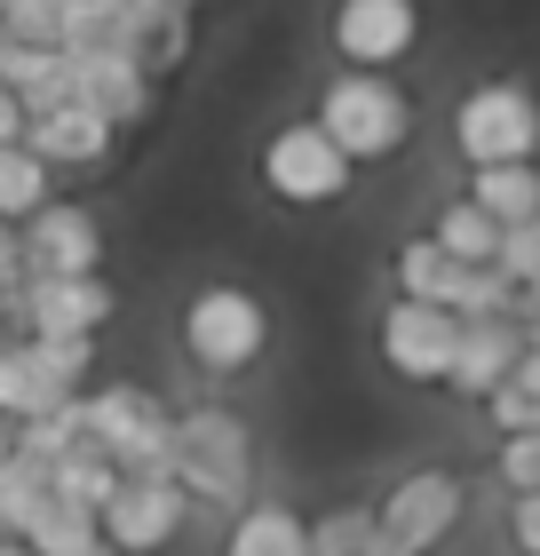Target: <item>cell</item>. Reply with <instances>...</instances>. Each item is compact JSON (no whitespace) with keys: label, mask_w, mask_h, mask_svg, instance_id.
Returning a JSON list of instances; mask_svg holds the SVG:
<instances>
[{"label":"cell","mask_w":540,"mask_h":556,"mask_svg":"<svg viewBox=\"0 0 540 556\" xmlns=\"http://www.w3.org/2000/svg\"><path fill=\"white\" fill-rule=\"evenodd\" d=\"M485 421H493L501 438H532V429H540V358H532V350L517 358V374L485 397Z\"/></svg>","instance_id":"7402d4cb"},{"label":"cell","mask_w":540,"mask_h":556,"mask_svg":"<svg viewBox=\"0 0 540 556\" xmlns=\"http://www.w3.org/2000/svg\"><path fill=\"white\" fill-rule=\"evenodd\" d=\"M517 318H540V278H525V287H517Z\"/></svg>","instance_id":"836d02e7"},{"label":"cell","mask_w":540,"mask_h":556,"mask_svg":"<svg viewBox=\"0 0 540 556\" xmlns=\"http://www.w3.org/2000/svg\"><path fill=\"white\" fill-rule=\"evenodd\" d=\"M493 270L508 278V287L540 278V223H517V231H501V247H493Z\"/></svg>","instance_id":"f1b7e54d"},{"label":"cell","mask_w":540,"mask_h":556,"mask_svg":"<svg viewBox=\"0 0 540 556\" xmlns=\"http://www.w3.org/2000/svg\"><path fill=\"white\" fill-rule=\"evenodd\" d=\"M453 318H517V287L493 270V263H469L453 278V302H445Z\"/></svg>","instance_id":"484cf974"},{"label":"cell","mask_w":540,"mask_h":556,"mask_svg":"<svg viewBox=\"0 0 540 556\" xmlns=\"http://www.w3.org/2000/svg\"><path fill=\"white\" fill-rule=\"evenodd\" d=\"M40 501H48V469L9 453V462H0V541H24V525L40 517Z\"/></svg>","instance_id":"603a6c76"},{"label":"cell","mask_w":540,"mask_h":556,"mask_svg":"<svg viewBox=\"0 0 540 556\" xmlns=\"http://www.w3.org/2000/svg\"><path fill=\"white\" fill-rule=\"evenodd\" d=\"M112 119L88 112V104H64V112H33L24 119V151H33L40 167H96L112 151Z\"/></svg>","instance_id":"5bb4252c"},{"label":"cell","mask_w":540,"mask_h":556,"mask_svg":"<svg viewBox=\"0 0 540 556\" xmlns=\"http://www.w3.org/2000/svg\"><path fill=\"white\" fill-rule=\"evenodd\" d=\"M80 438H88V414H80V397H64L56 414H40V421H24V429H16V453L48 469V462H64V453L80 445Z\"/></svg>","instance_id":"d4e9b609"},{"label":"cell","mask_w":540,"mask_h":556,"mask_svg":"<svg viewBox=\"0 0 540 556\" xmlns=\"http://www.w3.org/2000/svg\"><path fill=\"white\" fill-rule=\"evenodd\" d=\"M254 477V445H247V421H230L223 406H191L175 421V493L184 501H239Z\"/></svg>","instance_id":"3957f363"},{"label":"cell","mask_w":540,"mask_h":556,"mask_svg":"<svg viewBox=\"0 0 540 556\" xmlns=\"http://www.w3.org/2000/svg\"><path fill=\"white\" fill-rule=\"evenodd\" d=\"M263 184L278 199H294V207H326V199L350 191V160L318 136V119H311V128H278L263 143Z\"/></svg>","instance_id":"52a82bcc"},{"label":"cell","mask_w":540,"mask_h":556,"mask_svg":"<svg viewBox=\"0 0 540 556\" xmlns=\"http://www.w3.org/2000/svg\"><path fill=\"white\" fill-rule=\"evenodd\" d=\"M16 294H24V239L16 223H0V318H16Z\"/></svg>","instance_id":"4dcf8cb0"},{"label":"cell","mask_w":540,"mask_h":556,"mask_svg":"<svg viewBox=\"0 0 540 556\" xmlns=\"http://www.w3.org/2000/svg\"><path fill=\"white\" fill-rule=\"evenodd\" d=\"M64 406V390L56 382H48V366L33 358V342H0V414H9L16 429L24 421H40V414H56Z\"/></svg>","instance_id":"9a60e30c"},{"label":"cell","mask_w":540,"mask_h":556,"mask_svg":"<svg viewBox=\"0 0 540 556\" xmlns=\"http://www.w3.org/2000/svg\"><path fill=\"white\" fill-rule=\"evenodd\" d=\"M184 509H191V501L175 493V485H151V477H120V493L104 501L96 533H104V548H120V556H151V548H167L175 533H184Z\"/></svg>","instance_id":"30bf717a"},{"label":"cell","mask_w":540,"mask_h":556,"mask_svg":"<svg viewBox=\"0 0 540 556\" xmlns=\"http://www.w3.org/2000/svg\"><path fill=\"white\" fill-rule=\"evenodd\" d=\"M24 278H96L104 263V231H96L88 207H56L48 199L40 215H24Z\"/></svg>","instance_id":"9c48e42d"},{"label":"cell","mask_w":540,"mask_h":556,"mask_svg":"<svg viewBox=\"0 0 540 556\" xmlns=\"http://www.w3.org/2000/svg\"><path fill=\"white\" fill-rule=\"evenodd\" d=\"M461 501H469V493H461L453 469H414V477H398L390 501L374 509V541L390 556H429L461 525Z\"/></svg>","instance_id":"8992f818"},{"label":"cell","mask_w":540,"mask_h":556,"mask_svg":"<svg viewBox=\"0 0 540 556\" xmlns=\"http://www.w3.org/2000/svg\"><path fill=\"white\" fill-rule=\"evenodd\" d=\"M104 318H112L104 278H24V294H16V326L48 342H96Z\"/></svg>","instance_id":"ba28073f"},{"label":"cell","mask_w":540,"mask_h":556,"mask_svg":"<svg viewBox=\"0 0 540 556\" xmlns=\"http://www.w3.org/2000/svg\"><path fill=\"white\" fill-rule=\"evenodd\" d=\"M429 239L445 247L453 263H493V247H501V231H493V223H485V215L469 207V199H461V207H445V215H437V231H429Z\"/></svg>","instance_id":"4316f807"},{"label":"cell","mask_w":540,"mask_h":556,"mask_svg":"<svg viewBox=\"0 0 540 556\" xmlns=\"http://www.w3.org/2000/svg\"><path fill=\"white\" fill-rule=\"evenodd\" d=\"M263 342H271V318H263V302H254L247 287H199L191 294L184 350L208 374H247L254 358H263Z\"/></svg>","instance_id":"5b68a950"},{"label":"cell","mask_w":540,"mask_h":556,"mask_svg":"<svg viewBox=\"0 0 540 556\" xmlns=\"http://www.w3.org/2000/svg\"><path fill=\"white\" fill-rule=\"evenodd\" d=\"M525 326V350H532V358H540V318H517Z\"/></svg>","instance_id":"d590c367"},{"label":"cell","mask_w":540,"mask_h":556,"mask_svg":"<svg viewBox=\"0 0 540 556\" xmlns=\"http://www.w3.org/2000/svg\"><path fill=\"white\" fill-rule=\"evenodd\" d=\"M80 414H88V438L104 445V462L120 477L175 485V414L143 382H104L96 397H80Z\"/></svg>","instance_id":"6da1fadb"},{"label":"cell","mask_w":540,"mask_h":556,"mask_svg":"<svg viewBox=\"0 0 540 556\" xmlns=\"http://www.w3.org/2000/svg\"><path fill=\"white\" fill-rule=\"evenodd\" d=\"M223 556H311V525L294 509H278V501H254V509L230 525Z\"/></svg>","instance_id":"d6986e66"},{"label":"cell","mask_w":540,"mask_h":556,"mask_svg":"<svg viewBox=\"0 0 540 556\" xmlns=\"http://www.w3.org/2000/svg\"><path fill=\"white\" fill-rule=\"evenodd\" d=\"M405 128H414V104L381 80V72H342V80L326 88L318 104V136L342 151V160H390V151L405 143Z\"/></svg>","instance_id":"7a4b0ae2"},{"label":"cell","mask_w":540,"mask_h":556,"mask_svg":"<svg viewBox=\"0 0 540 556\" xmlns=\"http://www.w3.org/2000/svg\"><path fill=\"white\" fill-rule=\"evenodd\" d=\"M48 493L72 501V509H88V517H104V501L120 493V469L104 462V445H96V438H80L64 462H48Z\"/></svg>","instance_id":"ac0fdd59"},{"label":"cell","mask_w":540,"mask_h":556,"mask_svg":"<svg viewBox=\"0 0 540 556\" xmlns=\"http://www.w3.org/2000/svg\"><path fill=\"white\" fill-rule=\"evenodd\" d=\"M453 334H461L453 311H429V302H390V318H381V358H390V374H405V382H445Z\"/></svg>","instance_id":"8fae6325"},{"label":"cell","mask_w":540,"mask_h":556,"mask_svg":"<svg viewBox=\"0 0 540 556\" xmlns=\"http://www.w3.org/2000/svg\"><path fill=\"white\" fill-rule=\"evenodd\" d=\"M517 358H525V326L517 318H461V334H453V366H445V382L461 390V397H493L508 374H517Z\"/></svg>","instance_id":"4fadbf2b"},{"label":"cell","mask_w":540,"mask_h":556,"mask_svg":"<svg viewBox=\"0 0 540 556\" xmlns=\"http://www.w3.org/2000/svg\"><path fill=\"white\" fill-rule=\"evenodd\" d=\"M96 541H104V533H96V517L72 509V501H56V493L40 501L33 525H24V548H33V556H80V548H96Z\"/></svg>","instance_id":"44dd1931"},{"label":"cell","mask_w":540,"mask_h":556,"mask_svg":"<svg viewBox=\"0 0 540 556\" xmlns=\"http://www.w3.org/2000/svg\"><path fill=\"white\" fill-rule=\"evenodd\" d=\"M48 207V167L24 143H0V223H24Z\"/></svg>","instance_id":"cb8c5ba5"},{"label":"cell","mask_w":540,"mask_h":556,"mask_svg":"<svg viewBox=\"0 0 540 556\" xmlns=\"http://www.w3.org/2000/svg\"><path fill=\"white\" fill-rule=\"evenodd\" d=\"M461 270H469V263H453L437 239H405V247H398V294H405V302H429V311H445Z\"/></svg>","instance_id":"ffe728a7"},{"label":"cell","mask_w":540,"mask_h":556,"mask_svg":"<svg viewBox=\"0 0 540 556\" xmlns=\"http://www.w3.org/2000/svg\"><path fill=\"white\" fill-rule=\"evenodd\" d=\"M501 485L508 493H540V429L532 438H501Z\"/></svg>","instance_id":"f546056e"},{"label":"cell","mask_w":540,"mask_h":556,"mask_svg":"<svg viewBox=\"0 0 540 556\" xmlns=\"http://www.w3.org/2000/svg\"><path fill=\"white\" fill-rule=\"evenodd\" d=\"M311 556H381L374 541V509H334L311 525Z\"/></svg>","instance_id":"83f0119b"},{"label":"cell","mask_w":540,"mask_h":556,"mask_svg":"<svg viewBox=\"0 0 540 556\" xmlns=\"http://www.w3.org/2000/svg\"><path fill=\"white\" fill-rule=\"evenodd\" d=\"M80 556H120V548H104V541H96V548H80Z\"/></svg>","instance_id":"74e56055"},{"label":"cell","mask_w":540,"mask_h":556,"mask_svg":"<svg viewBox=\"0 0 540 556\" xmlns=\"http://www.w3.org/2000/svg\"><path fill=\"white\" fill-rule=\"evenodd\" d=\"M9 453H16V421L0 414V462H9Z\"/></svg>","instance_id":"e575fe53"},{"label":"cell","mask_w":540,"mask_h":556,"mask_svg":"<svg viewBox=\"0 0 540 556\" xmlns=\"http://www.w3.org/2000/svg\"><path fill=\"white\" fill-rule=\"evenodd\" d=\"M0 556H33V548H24V541H0Z\"/></svg>","instance_id":"8d00e7d4"},{"label":"cell","mask_w":540,"mask_h":556,"mask_svg":"<svg viewBox=\"0 0 540 556\" xmlns=\"http://www.w3.org/2000/svg\"><path fill=\"white\" fill-rule=\"evenodd\" d=\"M414 33H422L414 0H342V9H334V48H342L357 72L398 64L405 48H414Z\"/></svg>","instance_id":"7c38bea8"},{"label":"cell","mask_w":540,"mask_h":556,"mask_svg":"<svg viewBox=\"0 0 540 556\" xmlns=\"http://www.w3.org/2000/svg\"><path fill=\"white\" fill-rule=\"evenodd\" d=\"M508 541L525 556H540V493H517V509H508Z\"/></svg>","instance_id":"1f68e13d"},{"label":"cell","mask_w":540,"mask_h":556,"mask_svg":"<svg viewBox=\"0 0 540 556\" xmlns=\"http://www.w3.org/2000/svg\"><path fill=\"white\" fill-rule=\"evenodd\" d=\"M80 104L104 112L112 128H120V119H143L151 112V80L127 56H80Z\"/></svg>","instance_id":"2e32d148"},{"label":"cell","mask_w":540,"mask_h":556,"mask_svg":"<svg viewBox=\"0 0 540 556\" xmlns=\"http://www.w3.org/2000/svg\"><path fill=\"white\" fill-rule=\"evenodd\" d=\"M453 143H461V160H469V167H525L540 151V104H532V88H517V80L469 88V96H461V112H453Z\"/></svg>","instance_id":"277c9868"},{"label":"cell","mask_w":540,"mask_h":556,"mask_svg":"<svg viewBox=\"0 0 540 556\" xmlns=\"http://www.w3.org/2000/svg\"><path fill=\"white\" fill-rule=\"evenodd\" d=\"M469 207L493 223V231H517V223H540V167H477Z\"/></svg>","instance_id":"e0dca14e"},{"label":"cell","mask_w":540,"mask_h":556,"mask_svg":"<svg viewBox=\"0 0 540 556\" xmlns=\"http://www.w3.org/2000/svg\"><path fill=\"white\" fill-rule=\"evenodd\" d=\"M0 143H24V104L0 88Z\"/></svg>","instance_id":"d6a6232c"}]
</instances>
